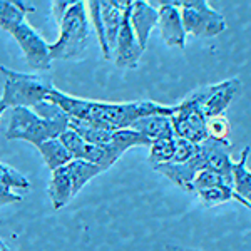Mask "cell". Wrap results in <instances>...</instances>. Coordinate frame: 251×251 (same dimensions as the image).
Masks as SVG:
<instances>
[{"label": "cell", "instance_id": "10", "mask_svg": "<svg viewBox=\"0 0 251 251\" xmlns=\"http://www.w3.org/2000/svg\"><path fill=\"white\" fill-rule=\"evenodd\" d=\"M134 3V0H132ZM132 3L124 14L123 25H121L119 35H117L116 50L112 54V60H114L116 67L119 69H136L139 66L141 55H143V49H141L139 42L136 39V34L131 25V10Z\"/></svg>", "mask_w": 251, "mask_h": 251}, {"label": "cell", "instance_id": "32", "mask_svg": "<svg viewBox=\"0 0 251 251\" xmlns=\"http://www.w3.org/2000/svg\"><path fill=\"white\" fill-rule=\"evenodd\" d=\"M168 251H191V250H184V248H176V246H169Z\"/></svg>", "mask_w": 251, "mask_h": 251}, {"label": "cell", "instance_id": "16", "mask_svg": "<svg viewBox=\"0 0 251 251\" xmlns=\"http://www.w3.org/2000/svg\"><path fill=\"white\" fill-rule=\"evenodd\" d=\"M131 129L141 132L148 139L154 141H166V139H174V129L173 123L169 116H149L143 117V119L136 121L131 126Z\"/></svg>", "mask_w": 251, "mask_h": 251}, {"label": "cell", "instance_id": "1", "mask_svg": "<svg viewBox=\"0 0 251 251\" xmlns=\"http://www.w3.org/2000/svg\"><path fill=\"white\" fill-rule=\"evenodd\" d=\"M229 151H231V141H220L208 137L201 144H198L196 152L189 161H186L183 164H159L152 169L166 176L171 183L179 186L181 189L193 193L194 177L201 171H206V169L233 177L234 161L231 159Z\"/></svg>", "mask_w": 251, "mask_h": 251}, {"label": "cell", "instance_id": "17", "mask_svg": "<svg viewBox=\"0 0 251 251\" xmlns=\"http://www.w3.org/2000/svg\"><path fill=\"white\" fill-rule=\"evenodd\" d=\"M251 152V148L246 146L241 151V156L238 161L233 163V188L251 208V171L248 169V156Z\"/></svg>", "mask_w": 251, "mask_h": 251}, {"label": "cell", "instance_id": "13", "mask_svg": "<svg viewBox=\"0 0 251 251\" xmlns=\"http://www.w3.org/2000/svg\"><path fill=\"white\" fill-rule=\"evenodd\" d=\"M157 20H159L157 9L144 0H134L131 10V25L143 50H146V47H148L151 32L157 27Z\"/></svg>", "mask_w": 251, "mask_h": 251}, {"label": "cell", "instance_id": "31", "mask_svg": "<svg viewBox=\"0 0 251 251\" xmlns=\"http://www.w3.org/2000/svg\"><path fill=\"white\" fill-rule=\"evenodd\" d=\"M0 251H14V250H10L9 246H7V243L2 240V238H0Z\"/></svg>", "mask_w": 251, "mask_h": 251}, {"label": "cell", "instance_id": "6", "mask_svg": "<svg viewBox=\"0 0 251 251\" xmlns=\"http://www.w3.org/2000/svg\"><path fill=\"white\" fill-rule=\"evenodd\" d=\"M208 94V86L198 87L186 99L176 104V111L171 116L174 129V137H183L194 144H201L208 139L206 132V116H204V100Z\"/></svg>", "mask_w": 251, "mask_h": 251}, {"label": "cell", "instance_id": "7", "mask_svg": "<svg viewBox=\"0 0 251 251\" xmlns=\"http://www.w3.org/2000/svg\"><path fill=\"white\" fill-rule=\"evenodd\" d=\"M176 3L183 7L181 15L186 34H191L198 39H211L226 29L225 15L209 7L206 0H186Z\"/></svg>", "mask_w": 251, "mask_h": 251}, {"label": "cell", "instance_id": "20", "mask_svg": "<svg viewBox=\"0 0 251 251\" xmlns=\"http://www.w3.org/2000/svg\"><path fill=\"white\" fill-rule=\"evenodd\" d=\"M67 169H69V174H71V179H72L74 196L92 179V177H96V176H99L100 173H104V169L99 168V166L87 163V161H80V159L71 161V163L67 164Z\"/></svg>", "mask_w": 251, "mask_h": 251}, {"label": "cell", "instance_id": "4", "mask_svg": "<svg viewBox=\"0 0 251 251\" xmlns=\"http://www.w3.org/2000/svg\"><path fill=\"white\" fill-rule=\"evenodd\" d=\"M89 19L86 2H74L59 24V39L50 44L52 60L79 59L89 44Z\"/></svg>", "mask_w": 251, "mask_h": 251}, {"label": "cell", "instance_id": "8", "mask_svg": "<svg viewBox=\"0 0 251 251\" xmlns=\"http://www.w3.org/2000/svg\"><path fill=\"white\" fill-rule=\"evenodd\" d=\"M10 35L17 40L19 47L22 49L24 55H25L27 64H29L32 69L42 71V72L50 71V66H52L50 44H47L46 39H44L27 20L20 22L17 25V29L12 32Z\"/></svg>", "mask_w": 251, "mask_h": 251}, {"label": "cell", "instance_id": "18", "mask_svg": "<svg viewBox=\"0 0 251 251\" xmlns=\"http://www.w3.org/2000/svg\"><path fill=\"white\" fill-rule=\"evenodd\" d=\"M37 149H39L40 156H42L44 163H46L47 168L50 169V173L59 168H64V166H67L71 161H74L71 151L62 144L60 139L46 141V143L40 144Z\"/></svg>", "mask_w": 251, "mask_h": 251}, {"label": "cell", "instance_id": "9", "mask_svg": "<svg viewBox=\"0 0 251 251\" xmlns=\"http://www.w3.org/2000/svg\"><path fill=\"white\" fill-rule=\"evenodd\" d=\"M59 139L62 141V144L71 151L74 159L87 161V163H92V164L99 166V168H102L104 171H107L112 164L121 159V156L111 148V144H107V146L89 144L80 136L75 134L72 129H67Z\"/></svg>", "mask_w": 251, "mask_h": 251}, {"label": "cell", "instance_id": "2", "mask_svg": "<svg viewBox=\"0 0 251 251\" xmlns=\"http://www.w3.org/2000/svg\"><path fill=\"white\" fill-rule=\"evenodd\" d=\"M176 111V106H164L154 100H134V102H102L91 100L89 117L84 123L94 127L106 129L109 132L129 129L136 121L149 116H169Z\"/></svg>", "mask_w": 251, "mask_h": 251}, {"label": "cell", "instance_id": "24", "mask_svg": "<svg viewBox=\"0 0 251 251\" xmlns=\"http://www.w3.org/2000/svg\"><path fill=\"white\" fill-rule=\"evenodd\" d=\"M0 186L9 189L27 191V189H30V181L22 173H19L17 169L10 168L9 164L0 163Z\"/></svg>", "mask_w": 251, "mask_h": 251}, {"label": "cell", "instance_id": "5", "mask_svg": "<svg viewBox=\"0 0 251 251\" xmlns=\"http://www.w3.org/2000/svg\"><path fill=\"white\" fill-rule=\"evenodd\" d=\"M69 129V119L47 121L29 107L10 109V123L5 131L7 139H22L39 148L46 141L59 139Z\"/></svg>", "mask_w": 251, "mask_h": 251}, {"label": "cell", "instance_id": "23", "mask_svg": "<svg viewBox=\"0 0 251 251\" xmlns=\"http://www.w3.org/2000/svg\"><path fill=\"white\" fill-rule=\"evenodd\" d=\"M86 9L89 14V19H91L92 25L96 29V35L97 40H99L100 50H102V55L106 60L112 59V52L107 46V39H106V30H104V22H102V9H100V2L99 0H91V2H86Z\"/></svg>", "mask_w": 251, "mask_h": 251}, {"label": "cell", "instance_id": "26", "mask_svg": "<svg viewBox=\"0 0 251 251\" xmlns=\"http://www.w3.org/2000/svg\"><path fill=\"white\" fill-rule=\"evenodd\" d=\"M206 132H208V137H211V139L229 141V136H231V124H229L228 117L225 114L209 117V119L206 121Z\"/></svg>", "mask_w": 251, "mask_h": 251}, {"label": "cell", "instance_id": "27", "mask_svg": "<svg viewBox=\"0 0 251 251\" xmlns=\"http://www.w3.org/2000/svg\"><path fill=\"white\" fill-rule=\"evenodd\" d=\"M198 149V144L186 141L183 137H174V156H173V164H183L186 161H189L194 156Z\"/></svg>", "mask_w": 251, "mask_h": 251}, {"label": "cell", "instance_id": "21", "mask_svg": "<svg viewBox=\"0 0 251 251\" xmlns=\"http://www.w3.org/2000/svg\"><path fill=\"white\" fill-rule=\"evenodd\" d=\"M109 144H111V148L114 149L117 154L123 156L127 149L136 148V146H148V148H151L152 141L143 136L141 132L129 127V129H119V131L112 132L111 143Z\"/></svg>", "mask_w": 251, "mask_h": 251}, {"label": "cell", "instance_id": "25", "mask_svg": "<svg viewBox=\"0 0 251 251\" xmlns=\"http://www.w3.org/2000/svg\"><path fill=\"white\" fill-rule=\"evenodd\" d=\"M174 156V139L166 141H154L151 144V151H149V164L152 168L159 164H168L173 161Z\"/></svg>", "mask_w": 251, "mask_h": 251}, {"label": "cell", "instance_id": "3", "mask_svg": "<svg viewBox=\"0 0 251 251\" xmlns=\"http://www.w3.org/2000/svg\"><path fill=\"white\" fill-rule=\"evenodd\" d=\"M5 84L2 91V102L5 107H35L46 100L54 87L50 74H22L0 66Z\"/></svg>", "mask_w": 251, "mask_h": 251}, {"label": "cell", "instance_id": "28", "mask_svg": "<svg viewBox=\"0 0 251 251\" xmlns=\"http://www.w3.org/2000/svg\"><path fill=\"white\" fill-rule=\"evenodd\" d=\"M32 111L37 116H40L42 119L47 121H66L69 119V116L62 111L59 106H55L54 102H49V100H42L39 102L35 107H32Z\"/></svg>", "mask_w": 251, "mask_h": 251}, {"label": "cell", "instance_id": "11", "mask_svg": "<svg viewBox=\"0 0 251 251\" xmlns=\"http://www.w3.org/2000/svg\"><path fill=\"white\" fill-rule=\"evenodd\" d=\"M159 20H157V29L166 46L184 49L186 44V30L183 25V15L181 9L176 2H161Z\"/></svg>", "mask_w": 251, "mask_h": 251}, {"label": "cell", "instance_id": "33", "mask_svg": "<svg viewBox=\"0 0 251 251\" xmlns=\"http://www.w3.org/2000/svg\"><path fill=\"white\" fill-rule=\"evenodd\" d=\"M5 111V109H0V117H2V112Z\"/></svg>", "mask_w": 251, "mask_h": 251}, {"label": "cell", "instance_id": "22", "mask_svg": "<svg viewBox=\"0 0 251 251\" xmlns=\"http://www.w3.org/2000/svg\"><path fill=\"white\" fill-rule=\"evenodd\" d=\"M69 129H72L86 143L94 146H107L111 143V137H112V132L106 131V129L94 127V126L77 119H69Z\"/></svg>", "mask_w": 251, "mask_h": 251}, {"label": "cell", "instance_id": "19", "mask_svg": "<svg viewBox=\"0 0 251 251\" xmlns=\"http://www.w3.org/2000/svg\"><path fill=\"white\" fill-rule=\"evenodd\" d=\"M34 9L25 7L22 2H7L0 0V29L12 34L20 22L25 20V14Z\"/></svg>", "mask_w": 251, "mask_h": 251}, {"label": "cell", "instance_id": "29", "mask_svg": "<svg viewBox=\"0 0 251 251\" xmlns=\"http://www.w3.org/2000/svg\"><path fill=\"white\" fill-rule=\"evenodd\" d=\"M74 2H66V0H59V2H52L50 3V10H52V17L57 24L62 22L64 15L67 14V10L71 9V5Z\"/></svg>", "mask_w": 251, "mask_h": 251}, {"label": "cell", "instance_id": "15", "mask_svg": "<svg viewBox=\"0 0 251 251\" xmlns=\"http://www.w3.org/2000/svg\"><path fill=\"white\" fill-rule=\"evenodd\" d=\"M47 194L50 198V203L54 209L64 208L69 201L74 198V189H72V179L69 174L67 166L59 168L50 173V179H49Z\"/></svg>", "mask_w": 251, "mask_h": 251}, {"label": "cell", "instance_id": "30", "mask_svg": "<svg viewBox=\"0 0 251 251\" xmlns=\"http://www.w3.org/2000/svg\"><path fill=\"white\" fill-rule=\"evenodd\" d=\"M19 201H22V196H20V194H15L14 191H12V189L0 186V206L19 203Z\"/></svg>", "mask_w": 251, "mask_h": 251}, {"label": "cell", "instance_id": "14", "mask_svg": "<svg viewBox=\"0 0 251 251\" xmlns=\"http://www.w3.org/2000/svg\"><path fill=\"white\" fill-rule=\"evenodd\" d=\"M132 0H124V2H100V9H102V22H104V30H106V39L107 46L111 49V52L114 54L116 44H117V35H119L121 25H123L124 14L126 10L131 7Z\"/></svg>", "mask_w": 251, "mask_h": 251}, {"label": "cell", "instance_id": "12", "mask_svg": "<svg viewBox=\"0 0 251 251\" xmlns=\"http://www.w3.org/2000/svg\"><path fill=\"white\" fill-rule=\"evenodd\" d=\"M241 82L240 79L231 77L221 80L218 84H209L208 86V94H206V100H204V116L206 119L214 116H221L223 112L228 109V106L231 104L234 94L238 92Z\"/></svg>", "mask_w": 251, "mask_h": 251}]
</instances>
